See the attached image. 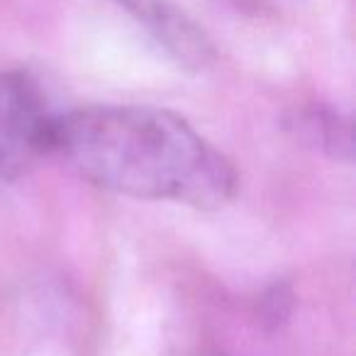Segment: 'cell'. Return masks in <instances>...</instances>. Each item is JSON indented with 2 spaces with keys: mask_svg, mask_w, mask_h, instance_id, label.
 Segmentation results:
<instances>
[{
  "mask_svg": "<svg viewBox=\"0 0 356 356\" xmlns=\"http://www.w3.org/2000/svg\"><path fill=\"white\" fill-rule=\"evenodd\" d=\"M51 152L86 181L142 200L220 210L237 193V171L184 118L144 105H93L51 124Z\"/></svg>",
  "mask_w": 356,
  "mask_h": 356,
  "instance_id": "1",
  "label": "cell"
},
{
  "mask_svg": "<svg viewBox=\"0 0 356 356\" xmlns=\"http://www.w3.org/2000/svg\"><path fill=\"white\" fill-rule=\"evenodd\" d=\"M51 124L40 88L17 71H0V186L51 152Z\"/></svg>",
  "mask_w": 356,
  "mask_h": 356,
  "instance_id": "2",
  "label": "cell"
},
{
  "mask_svg": "<svg viewBox=\"0 0 356 356\" xmlns=\"http://www.w3.org/2000/svg\"><path fill=\"white\" fill-rule=\"evenodd\" d=\"M124 6L137 15L139 22L147 25L154 40L188 69H203L213 59V47L205 35L163 0H124Z\"/></svg>",
  "mask_w": 356,
  "mask_h": 356,
  "instance_id": "3",
  "label": "cell"
},
{
  "mask_svg": "<svg viewBox=\"0 0 356 356\" xmlns=\"http://www.w3.org/2000/svg\"><path fill=\"white\" fill-rule=\"evenodd\" d=\"M291 129L298 139L330 154L332 159L351 161V124L339 113L327 108H307L296 113Z\"/></svg>",
  "mask_w": 356,
  "mask_h": 356,
  "instance_id": "4",
  "label": "cell"
}]
</instances>
